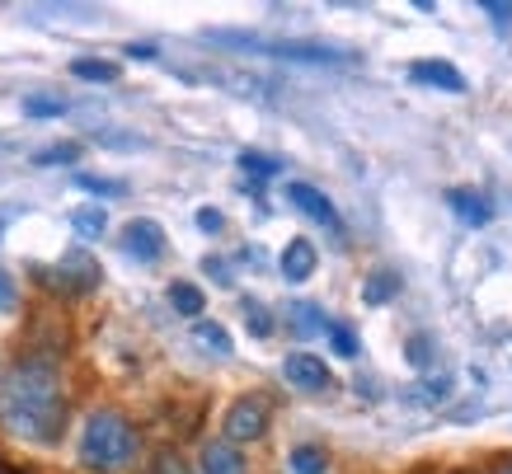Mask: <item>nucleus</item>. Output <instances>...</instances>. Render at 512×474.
<instances>
[{"label": "nucleus", "instance_id": "obj_1", "mask_svg": "<svg viewBox=\"0 0 512 474\" xmlns=\"http://www.w3.org/2000/svg\"><path fill=\"white\" fill-rule=\"evenodd\" d=\"M0 423L19 442L52 446L66 428V390L47 357H24L0 385Z\"/></svg>", "mask_w": 512, "mask_h": 474}, {"label": "nucleus", "instance_id": "obj_2", "mask_svg": "<svg viewBox=\"0 0 512 474\" xmlns=\"http://www.w3.org/2000/svg\"><path fill=\"white\" fill-rule=\"evenodd\" d=\"M202 43L212 47H235V52H264V57H282V62L301 66H357L362 52L339 43H315V38H254V33H202Z\"/></svg>", "mask_w": 512, "mask_h": 474}, {"label": "nucleus", "instance_id": "obj_3", "mask_svg": "<svg viewBox=\"0 0 512 474\" xmlns=\"http://www.w3.org/2000/svg\"><path fill=\"white\" fill-rule=\"evenodd\" d=\"M137 456V432L118 413H94L85 432H80V460L90 470H123Z\"/></svg>", "mask_w": 512, "mask_h": 474}, {"label": "nucleus", "instance_id": "obj_4", "mask_svg": "<svg viewBox=\"0 0 512 474\" xmlns=\"http://www.w3.org/2000/svg\"><path fill=\"white\" fill-rule=\"evenodd\" d=\"M38 277H43V282H52L57 291H66V296H85V291L99 287L104 268L94 263L90 249H66L52 268H38Z\"/></svg>", "mask_w": 512, "mask_h": 474}, {"label": "nucleus", "instance_id": "obj_5", "mask_svg": "<svg viewBox=\"0 0 512 474\" xmlns=\"http://www.w3.org/2000/svg\"><path fill=\"white\" fill-rule=\"evenodd\" d=\"M268 399L264 395H245V399H235L231 413H226V442L240 446V442H259L268 432Z\"/></svg>", "mask_w": 512, "mask_h": 474}, {"label": "nucleus", "instance_id": "obj_6", "mask_svg": "<svg viewBox=\"0 0 512 474\" xmlns=\"http://www.w3.org/2000/svg\"><path fill=\"white\" fill-rule=\"evenodd\" d=\"M123 249L137 263H156L160 254H165V230H160L156 221L137 216V221H127V230H123Z\"/></svg>", "mask_w": 512, "mask_h": 474}, {"label": "nucleus", "instance_id": "obj_7", "mask_svg": "<svg viewBox=\"0 0 512 474\" xmlns=\"http://www.w3.org/2000/svg\"><path fill=\"white\" fill-rule=\"evenodd\" d=\"M282 376H287L296 390H311V395L329 390V367L315 357V352H292V357L282 362Z\"/></svg>", "mask_w": 512, "mask_h": 474}, {"label": "nucleus", "instance_id": "obj_8", "mask_svg": "<svg viewBox=\"0 0 512 474\" xmlns=\"http://www.w3.org/2000/svg\"><path fill=\"white\" fill-rule=\"evenodd\" d=\"M287 198H292V207H301V212L311 216V221H320V226H329V230H339V212H334V202H329L320 188L287 184Z\"/></svg>", "mask_w": 512, "mask_h": 474}, {"label": "nucleus", "instance_id": "obj_9", "mask_svg": "<svg viewBox=\"0 0 512 474\" xmlns=\"http://www.w3.org/2000/svg\"><path fill=\"white\" fill-rule=\"evenodd\" d=\"M409 80L433 85V90H447V94H466V76H461V71H456L451 62H414Z\"/></svg>", "mask_w": 512, "mask_h": 474}, {"label": "nucleus", "instance_id": "obj_10", "mask_svg": "<svg viewBox=\"0 0 512 474\" xmlns=\"http://www.w3.org/2000/svg\"><path fill=\"white\" fill-rule=\"evenodd\" d=\"M447 207L456 212V221H466L470 230H480L494 221V212H489V202L480 198V193H470V188H451L447 193Z\"/></svg>", "mask_w": 512, "mask_h": 474}, {"label": "nucleus", "instance_id": "obj_11", "mask_svg": "<svg viewBox=\"0 0 512 474\" xmlns=\"http://www.w3.org/2000/svg\"><path fill=\"white\" fill-rule=\"evenodd\" d=\"M198 470L202 474H245V456H240L231 442H207L202 446Z\"/></svg>", "mask_w": 512, "mask_h": 474}, {"label": "nucleus", "instance_id": "obj_12", "mask_svg": "<svg viewBox=\"0 0 512 474\" xmlns=\"http://www.w3.org/2000/svg\"><path fill=\"white\" fill-rule=\"evenodd\" d=\"M202 80H212V85H221L231 94H245V99H268L273 94V85L264 76H254V71H217V76H202Z\"/></svg>", "mask_w": 512, "mask_h": 474}, {"label": "nucleus", "instance_id": "obj_13", "mask_svg": "<svg viewBox=\"0 0 512 474\" xmlns=\"http://www.w3.org/2000/svg\"><path fill=\"white\" fill-rule=\"evenodd\" d=\"M311 273H315V245L311 240H292L282 249V277L287 282H306Z\"/></svg>", "mask_w": 512, "mask_h": 474}, {"label": "nucleus", "instance_id": "obj_14", "mask_svg": "<svg viewBox=\"0 0 512 474\" xmlns=\"http://www.w3.org/2000/svg\"><path fill=\"white\" fill-rule=\"evenodd\" d=\"M400 296V273H390V268H376L372 277H367V291H362V301L367 306H386V301H395Z\"/></svg>", "mask_w": 512, "mask_h": 474}, {"label": "nucleus", "instance_id": "obj_15", "mask_svg": "<svg viewBox=\"0 0 512 474\" xmlns=\"http://www.w3.org/2000/svg\"><path fill=\"white\" fill-rule=\"evenodd\" d=\"M193 343H198V348H207V352H217V357H231V352H235L231 334H226L217 320H198V324H193Z\"/></svg>", "mask_w": 512, "mask_h": 474}, {"label": "nucleus", "instance_id": "obj_16", "mask_svg": "<svg viewBox=\"0 0 512 474\" xmlns=\"http://www.w3.org/2000/svg\"><path fill=\"white\" fill-rule=\"evenodd\" d=\"M71 76L94 80V85H113V80H118V62H104V57H76V62H71Z\"/></svg>", "mask_w": 512, "mask_h": 474}, {"label": "nucleus", "instance_id": "obj_17", "mask_svg": "<svg viewBox=\"0 0 512 474\" xmlns=\"http://www.w3.org/2000/svg\"><path fill=\"white\" fill-rule=\"evenodd\" d=\"M170 306L179 310V315H188V320H198L202 306H207V296H202L193 282H170Z\"/></svg>", "mask_w": 512, "mask_h": 474}, {"label": "nucleus", "instance_id": "obj_18", "mask_svg": "<svg viewBox=\"0 0 512 474\" xmlns=\"http://www.w3.org/2000/svg\"><path fill=\"white\" fill-rule=\"evenodd\" d=\"M71 230H76L80 240H99V235L109 230V216L99 212V207H80V212L71 216Z\"/></svg>", "mask_w": 512, "mask_h": 474}, {"label": "nucleus", "instance_id": "obj_19", "mask_svg": "<svg viewBox=\"0 0 512 474\" xmlns=\"http://www.w3.org/2000/svg\"><path fill=\"white\" fill-rule=\"evenodd\" d=\"M329 470V456L320 446H296L292 451V474H325Z\"/></svg>", "mask_w": 512, "mask_h": 474}, {"label": "nucleus", "instance_id": "obj_20", "mask_svg": "<svg viewBox=\"0 0 512 474\" xmlns=\"http://www.w3.org/2000/svg\"><path fill=\"white\" fill-rule=\"evenodd\" d=\"M292 320H296L292 329H296L301 338H315L320 329H329L325 315H320V306H292Z\"/></svg>", "mask_w": 512, "mask_h": 474}, {"label": "nucleus", "instance_id": "obj_21", "mask_svg": "<svg viewBox=\"0 0 512 474\" xmlns=\"http://www.w3.org/2000/svg\"><path fill=\"white\" fill-rule=\"evenodd\" d=\"M76 188H85V193H94V198H123L127 184H118V179H99V174H76Z\"/></svg>", "mask_w": 512, "mask_h": 474}, {"label": "nucleus", "instance_id": "obj_22", "mask_svg": "<svg viewBox=\"0 0 512 474\" xmlns=\"http://www.w3.org/2000/svg\"><path fill=\"white\" fill-rule=\"evenodd\" d=\"M24 113H29V118H62L66 104L52 99V94H33V99H24Z\"/></svg>", "mask_w": 512, "mask_h": 474}, {"label": "nucleus", "instance_id": "obj_23", "mask_svg": "<svg viewBox=\"0 0 512 474\" xmlns=\"http://www.w3.org/2000/svg\"><path fill=\"white\" fill-rule=\"evenodd\" d=\"M240 169H245V174H254V179H273V174H278V160H273V155H254V151H245L240 155Z\"/></svg>", "mask_w": 512, "mask_h": 474}, {"label": "nucleus", "instance_id": "obj_24", "mask_svg": "<svg viewBox=\"0 0 512 474\" xmlns=\"http://www.w3.org/2000/svg\"><path fill=\"white\" fill-rule=\"evenodd\" d=\"M451 395V376H437V381H423L414 390V404H442Z\"/></svg>", "mask_w": 512, "mask_h": 474}, {"label": "nucleus", "instance_id": "obj_25", "mask_svg": "<svg viewBox=\"0 0 512 474\" xmlns=\"http://www.w3.org/2000/svg\"><path fill=\"white\" fill-rule=\"evenodd\" d=\"M80 155V146L76 141H66V146H47V151H38L33 155V165H71Z\"/></svg>", "mask_w": 512, "mask_h": 474}, {"label": "nucleus", "instance_id": "obj_26", "mask_svg": "<svg viewBox=\"0 0 512 474\" xmlns=\"http://www.w3.org/2000/svg\"><path fill=\"white\" fill-rule=\"evenodd\" d=\"M245 315H249V334H254V338L273 334V320L264 315V306H259V301H245Z\"/></svg>", "mask_w": 512, "mask_h": 474}, {"label": "nucleus", "instance_id": "obj_27", "mask_svg": "<svg viewBox=\"0 0 512 474\" xmlns=\"http://www.w3.org/2000/svg\"><path fill=\"white\" fill-rule=\"evenodd\" d=\"M329 338H334V348H339L343 357H357V338L348 324H329Z\"/></svg>", "mask_w": 512, "mask_h": 474}, {"label": "nucleus", "instance_id": "obj_28", "mask_svg": "<svg viewBox=\"0 0 512 474\" xmlns=\"http://www.w3.org/2000/svg\"><path fill=\"white\" fill-rule=\"evenodd\" d=\"M484 15L494 19V29H498V33H508V24H512V5H503V0H484Z\"/></svg>", "mask_w": 512, "mask_h": 474}, {"label": "nucleus", "instance_id": "obj_29", "mask_svg": "<svg viewBox=\"0 0 512 474\" xmlns=\"http://www.w3.org/2000/svg\"><path fill=\"white\" fill-rule=\"evenodd\" d=\"M19 306V291H15V282H10V273L0 268V310H15Z\"/></svg>", "mask_w": 512, "mask_h": 474}, {"label": "nucleus", "instance_id": "obj_30", "mask_svg": "<svg viewBox=\"0 0 512 474\" xmlns=\"http://www.w3.org/2000/svg\"><path fill=\"white\" fill-rule=\"evenodd\" d=\"M156 474H188V465L174 451H165V456H156Z\"/></svg>", "mask_w": 512, "mask_h": 474}, {"label": "nucleus", "instance_id": "obj_31", "mask_svg": "<svg viewBox=\"0 0 512 474\" xmlns=\"http://www.w3.org/2000/svg\"><path fill=\"white\" fill-rule=\"evenodd\" d=\"M198 230L217 235V230H221V212H217V207H202V212H198Z\"/></svg>", "mask_w": 512, "mask_h": 474}, {"label": "nucleus", "instance_id": "obj_32", "mask_svg": "<svg viewBox=\"0 0 512 474\" xmlns=\"http://www.w3.org/2000/svg\"><path fill=\"white\" fill-rule=\"evenodd\" d=\"M494 474H512V460H503V465H494Z\"/></svg>", "mask_w": 512, "mask_h": 474}, {"label": "nucleus", "instance_id": "obj_33", "mask_svg": "<svg viewBox=\"0 0 512 474\" xmlns=\"http://www.w3.org/2000/svg\"><path fill=\"white\" fill-rule=\"evenodd\" d=\"M0 474H15V470H0Z\"/></svg>", "mask_w": 512, "mask_h": 474}]
</instances>
